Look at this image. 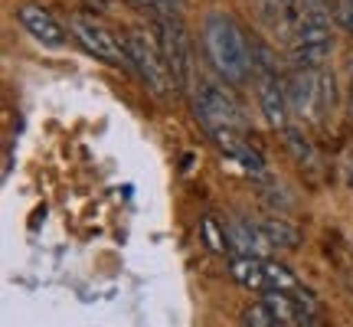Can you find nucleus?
Returning a JSON list of instances; mask_svg holds the SVG:
<instances>
[{
	"instance_id": "nucleus-3",
	"label": "nucleus",
	"mask_w": 353,
	"mask_h": 327,
	"mask_svg": "<svg viewBox=\"0 0 353 327\" xmlns=\"http://www.w3.org/2000/svg\"><path fill=\"white\" fill-rule=\"evenodd\" d=\"M125 50H128V59H131V72H138L141 82L151 88L157 99H167L176 88V82L170 76V69H167L161 46H154V39L148 33L131 30V33H125Z\"/></svg>"
},
{
	"instance_id": "nucleus-5",
	"label": "nucleus",
	"mask_w": 353,
	"mask_h": 327,
	"mask_svg": "<svg viewBox=\"0 0 353 327\" xmlns=\"http://www.w3.org/2000/svg\"><path fill=\"white\" fill-rule=\"evenodd\" d=\"M69 33L76 37V43L88 56H95L101 63L118 66V69H131V59H128L125 39H118L105 23H99L92 13H72L69 17Z\"/></svg>"
},
{
	"instance_id": "nucleus-6",
	"label": "nucleus",
	"mask_w": 353,
	"mask_h": 327,
	"mask_svg": "<svg viewBox=\"0 0 353 327\" xmlns=\"http://www.w3.org/2000/svg\"><path fill=\"white\" fill-rule=\"evenodd\" d=\"M196 115H200L206 135L216 128H229V131H249V115L239 101L229 95L219 82H203L196 92Z\"/></svg>"
},
{
	"instance_id": "nucleus-2",
	"label": "nucleus",
	"mask_w": 353,
	"mask_h": 327,
	"mask_svg": "<svg viewBox=\"0 0 353 327\" xmlns=\"http://www.w3.org/2000/svg\"><path fill=\"white\" fill-rule=\"evenodd\" d=\"M229 272L232 278L252 291H288V295H311V288H304V281L288 265L275 262V259H229Z\"/></svg>"
},
{
	"instance_id": "nucleus-11",
	"label": "nucleus",
	"mask_w": 353,
	"mask_h": 327,
	"mask_svg": "<svg viewBox=\"0 0 353 327\" xmlns=\"http://www.w3.org/2000/svg\"><path fill=\"white\" fill-rule=\"evenodd\" d=\"M265 232V239L272 242V249H298L301 246V232L291 226V223H285V219H265V223H259Z\"/></svg>"
},
{
	"instance_id": "nucleus-10",
	"label": "nucleus",
	"mask_w": 353,
	"mask_h": 327,
	"mask_svg": "<svg viewBox=\"0 0 353 327\" xmlns=\"http://www.w3.org/2000/svg\"><path fill=\"white\" fill-rule=\"evenodd\" d=\"M210 138L219 144V151L226 154V157H232V161H239L249 174L255 177H265L268 170H265V161L262 154L255 151L252 144L245 141V131H229V128H216V131H210Z\"/></svg>"
},
{
	"instance_id": "nucleus-15",
	"label": "nucleus",
	"mask_w": 353,
	"mask_h": 327,
	"mask_svg": "<svg viewBox=\"0 0 353 327\" xmlns=\"http://www.w3.org/2000/svg\"><path fill=\"white\" fill-rule=\"evenodd\" d=\"M144 7H151V10H157V13H167V10H176V3L180 0H141Z\"/></svg>"
},
{
	"instance_id": "nucleus-7",
	"label": "nucleus",
	"mask_w": 353,
	"mask_h": 327,
	"mask_svg": "<svg viewBox=\"0 0 353 327\" xmlns=\"http://www.w3.org/2000/svg\"><path fill=\"white\" fill-rule=\"evenodd\" d=\"M157 26H161V52H164L167 69H170V76L176 82V92L187 95L190 86H193V50H190L187 30L174 17V10L161 13Z\"/></svg>"
},
{
	"instance_id": "nucleus-9",
	"label": "nucleus",
	"mask_w": 353,
	"mask_h": 327,
	"mask_svg": "<svg viewBox=\"0 0 353 327\" xmlns=\"http://www.w3.org/2000/svg\"><path fill=\"white\" fill-rule=\"evenodd\" d=\"M226 229H229V249H232L229 259H272V242L265 239L262 226H255L252 219L236 216V219L226 223Z\"/></svg>"
},
{
	"instance_id": "nucleus-13",
	"label": "nucleus",
	"mask_w": 353,
	"mask_h": 327,
	"mask_svg": "<svg viewBox=\"0 0 353 327\" xmlns=\"http://www.w3.org/2000/svg\"><path fill=\"white\" fill-rule=\"evenodd\" d=\"M242 327H285V324L272 315V308L265 301H252L242 311Z\"/></svg>"
},
{
	"instance_id": "nucleus-14",
	"label": "nucleus",
	"mask_w": 353,
	"mask_h": 327,
	"mask_svg": "<svg viewBox=\"0 0 353 327\" xmlns=\"http://www.w3.org/2000/svg\"><path fill=\"white\" fill-rule=\"evenodd\" d=\"M334 20L353 37V0H337V10H334Z\"/></svg>"
},
{
	"instance_id": "nucleus-12",
	"label": "nucleus",
	"mask_w": 353,
	"mask_h": 327,
	"mask_svg": "<svg viewBox=\"0 0 353 327\" xmlns=\"http://www.w3.org/2000/svg\"><path fill=\"white\" fill-rule=\"evenodd\" d=\"M200 236L206 239V246L216 252V255H232V249H229V229H226V223H219L213 213H206L200 219Z\"/></svg>"
},
{
	"instance_id": "nucleus-8",
	"label": "nucleus",
	"mask_w": 353,
	"mask_h": 327,
	"mask_svg": "<svg viewBox=\"0 0 353 327\" xmlns=\"http://www.w3.org/2000/svg\"><path fill=\"white\" fill-rule=\"evenodd\" d=\"M17 20H20V26L37 43L50 46V50H59V46L69 43V26H63L50 10H43L39 3H20L17 7Z\"/></svg>"
},
{
	"instance_id": "nucleus-4",
	"label": "nucleus",
	"mask_w": 353,
	"mask_h": 327,
	"mask_svg": "<svg viewBox=\"0 0 353 327\" xmlns=\"http://www.w3.org/2000/svg\"><path fill=\"white\" fill-rule=\"evenodd\" d=\"M334 50L330 33V10H304L294 26V66L301 69H324Z\"/></svg>"
},
{
	"instance_id": "nucleus-16",
	"label": "nucleus",
	"mask_w": 353,
	"mask_h": 327,
	"mask_svg": "<svg viewBox=\"0 0 353 327\" xmlns=\"http://www.w3.org/2000/svg\"><path fill=\"white\" fill-rule=\"evenodd\" d=\"M88 7H95V10H105V7H108V0H85Z\"/></svg>"
},
{
	"instance_id": "nucleus-17",
	"label": "nucleus",
	"mask_w": 353,
	"mask_h": 327,
	"mask_svg": "<svg viewBox=\"0 0 353 327\" xmlns=\"http://www.w3.org/2000/svg\"><path fill=\"white\" fill-rule=\"evenodd\" d=\"M350 108H353V79H350Z\"/></svg>"
},
{
	"instance_id": "nucleus-1",
	"label": "nucleus",
	"mask_w": 353,
	"mask_h": 327,
	"mask_svg": "<svg viewBox=\"0 0 353 327\" xmlns=\"http://www.w3.org/2000/svg\"><path fill=\"white\" fill-rule=\"evenodd\" d=\"M203 50L216 76L229 86H242L252 76V37L229 13H210L203 23Z\"/></svg>"
}]
</instances>
